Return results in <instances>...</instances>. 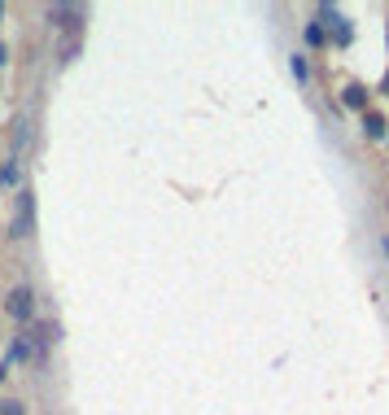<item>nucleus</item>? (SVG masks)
Segmentation results:
<instances>
[{
	"mask_svg": "<svg viewBox=\"0 0 389 415\" xmlns=\"http://www.w3.org/2000/svg\"><path fill=\"white\" fill-rule=\"evenodd\" d=\"M13 241H27L31 232H35V193L31 188H18L13 197Z\"/></svg>",
	"mask_w": 389,
	"mask_h": 415,
	"instance_id": "1",
	"label": "nucleus"
},
{
	"mask_svg": "<svg viewBox=\"0 0 389 415\" xmlns=\"http://www.w3.org/2000/svg\"><path fill=\"white\" fill-rule=\"evenodd\" d=\"M5 315L13 324H31L35 319V289L31 284H13V289L5 293Z\"/></svg>",
	"mask_w": 389,
	"mask_h": 415,
	"instance_id": "2",
	"label": "nucleus"
},
{
	"mask_svg": "<svg viewBox=\"0 0 389 415\" xmlns=\"http://www.w3.org/2000/svg\"><path fill=\"white\" fill-rule=\"evenodd\" d=\"M342 106L368 114V88H363V84H346V88H342Z\"/></svg>",
	"mask_w": 389,
	"mask_h": 415,
	"instance_id": "3",
	"label": "nucleus"
},
{
	"mask_svg": "<svg viewBox=\"0 0 389 415\" xmlns=\"http://www.w3.org/2000/svg\"><path fill=\"white\" fill-rule=\"evenodd\" d=\"M44 13L53 18V27H74V22L84 18V9H79V5H48Z\"/></svg>",
	"mask_w": 389,
	"mask_h": 415,
	"instance_id": "4",
	"label": "nucleus"
},
{
	"mask_svg": "<svg viewBox=\"0 0 389 415\" xmlns=\"http://www.w3.org/2000/svg\"><path fill=\"white\" fill-rule=\"evenodd\" d=\"M0 188H27V184H22V166L18 162H5V166H0Z\"/></svg>",
	"mask_w": 389,
	"mask_h": 415,
	"instance_id": "5",
	"label": "nucleus"
},
{
	"mask_svg": "<svg viewBox=\"0 0 389 415\" xmlns=\"http://www.w3.org/2000/svg\"><path fill=\"white\" fill-rule=\"evenodd\" d=\"M22 358H31V346H27V336H13L9 354H5V368H13V363H22Z\"/></svg>",
	"mask_w": 389,
	"mask_h": 415,
	"instance_id": "6",
	"label": "nucleus"
},
{
	"mask_svg": "<svg viewBox=\"0 0 389 415\" xmlns=\"http://www.w3.org/2000/svg\"><path fill=\"white\" fill-rule=\"evenodd\" d=\"M302 40H306V48H324V44H328V31L320 27V22H306V27H302Z\"/></svg>",
	"mask_w": 389,
	"mask_h": 415,
	"instance_id": "7",
	"label": "nucleus"
},
{
	"mask_svg": "<svg viewBox=\"0 0 389 415\" xmlns=\"http://www.w3.org/2000/svg\"><path fill=\"white\" fill-rule=\"evenodd\" d=\"M363 132H368V136H372V140H385V118H380V114H372V110H368V114H363Z\"/></svg>",
	"mask_w": 389,
	"mask_h": 415,
	"instance_id": "8",
	"label": "nucleus"
},
{
	"mask_svg": "<svg viewBox=\"0 0 389 415\" xmlns=\"http://www.w3.org/2000/svg\"><path fill=\"white\" fill-rule=\"evenodd\" d=\"M289 70H293V79H298V84H310V62H306L302 53L289 57Z\"/></svg>",
	"mask_w": 389,
	"mask_h": 415,
	"instance_id": "9",
	"label": "nucleus"
},
{
	"mask_svg": "<svg viewBox=\"0 0 389 415\" xmlns=\"http://www.w3.org/2000/svg\"><path fill=\"white\" fill-rule=\"evenodd\" d=\"M0 415H27V402L22 398H0Z\"/></svg>",
	"mask_w": 389,
	"mask_h": 415,
	"instance_id": "10",
	"label": "nucleus"
},
{
	"mask_svg": "<svg viewBox=\"0 0 389 415\" xmlns=\"http://www.w3.org/2000/svg\"><path fill=\"white\" fill-rule=\"evenodd\" d=\"M9 66V44H0V70Z\"/></svg>",
	"mask_w": 389,
	"mask_h": 415,
	"instance_id": "11",
	"label": "nucleus"
},
{
	"mask_svg": "<svg viewBox=\"0 0 389 415\" xmlns=\"http://www.w3.org/2000/svg\"><path fill=\"white\" fill-rule=\"evenodd\" d=\"M9 380V368H5V358H0V385H5Z\"/></svg>",
	"mask_w": 389,
	"mask_h": 415,
	"instance_id": "12",
	"label": "nucleus"
},
{
	"mask_svg": "<svg viewBox=\"0 0 389 415\" xmlns=\"http://www.w3.org/2000/svg\"><path fill=\"white\" fill-rule=\"evenodd\" d=\"M380 254H385V258H389V237H380Z\"/></svg>",
	"mask_w": 389,
	"mask_h": 415,
	"instance_id": "13",
	"label": "nucleus"
},
{
	"mask_svg": "<svg viewBox=\"0 0 389 415\" xmlns=\"http://www.w3.org/2000/svg\"><path fill=\"white\" fill-rule=\"evenodd\" d=\"M0 18H5V5H0Z\"/></svg>",
	"mask_w": 389,
	"mask_h": 415,
	"instance_id": "14",
	"label": "nucleus"
}]
</instances>
